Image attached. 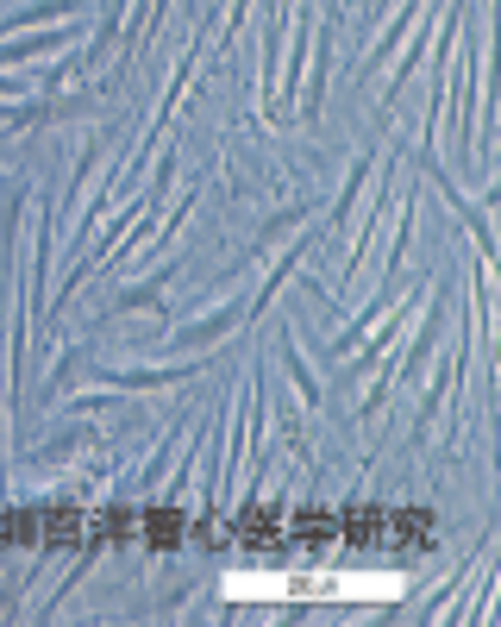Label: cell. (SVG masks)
Masks as SVG:
<instances>
[{"label": "cell", "mask_w": 501, "mask_h": 627, "mask_svg": "<svg viewBox=\"0 0 501 627\" xmlns=\"http://www.w3.org/2000/svg\"><path fill=\"white\" fill-rule=\"evenodd\" d=\"M69 13H82V0H38V7H26V13H13L0 32H13V26H38V19H69Z\"/></svg>", "instance_id": "2"}, {"label": "cell", "mask_w": 501, "mask_h": 627, "mask_svg": "<svg viewBox=\"0 0 501 627\" xmlns=\"http://www.w3.org/2000/svg\"><path fill=\"white\" fill-rule=\"evenodd\" d=\"M126 308H157V283H138V289H126L113 301V314H126Z\"/></svg>", "instance_id": "5"}, {"label": "cell", "mask_w": 501, "mask_h": 627, "mask_svg": "<svg viewBox=\"0 0 501 627\" xmlns=\"http://www.w3.org/2000/svg\"><path fill=\"white\" fill-rule=\"evenodd\" d=\"M69 44V32H51V38H19V44H7V51H0V69L7 63H26V57H38V51H63Z\"/></svg>", "instance_id": "4"}, {"label": "cell", "mask_w": 501, "mask_h": 627, "mask_svg": "<svg viewBox=\"0 0 501 627\" xmlns=\"http://www.w3.org/2000/svg\"><path fill=\"white\" fill-rule=\"evenodd\" d=\"M232 320H238V308H220V314L207 320V327H182V333H176V345H182V352H195V345H213V339H220V333L232 327Z\"/></svg>", "instance_id": "3"}, {"label": "cell", "mask_w": 501, "mask_h": 627, "mask_svg": "<svg viewBox=\"0 0 501 627\" xmlns=\"http://www.w3.org/2000/svg\"><path fill=\"white\" fill-rule=\"evenodd\" d=\"M0 101H13V82L7 76H0Z\"/></svg>", "instance_id": "6"}, {"label": "cell", "mask_w": 501, "mask_h": 627, "mask_svg": "<svg viewBox=\"0 0 501 627\" xmlns=\"http://www.w3.org/2000/svg\"><path fill=\"white\" fill-rule=\"evenodd\" d=\"M195 377V364H176V370H126V377H107L113 389H163V383H182Z\"/></svg>", "instance_id": "1"}]
</instances>
